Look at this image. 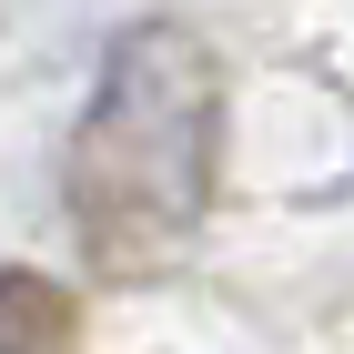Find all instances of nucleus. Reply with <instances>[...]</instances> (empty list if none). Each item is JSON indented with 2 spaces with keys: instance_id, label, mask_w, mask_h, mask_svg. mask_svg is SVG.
Here are the masks:
<instances>
[{
  "instance_id": "nucleus-1",
  "label": "nucleus",
  "mask_w": 354,
  "mask_h": 354,
  "mask_svg": "<svg viewBox=\"0 0 354 354\" xmlns=\"http://www.w3.org/2000/svg\"><path fill=\"white\" fill-rule=\"evenodd\" d=\"M213 162H223V61L203 51V30L192 21L122 30L82 132H71V183H61L82 253L111 283L162 273L203 233Z\"/></svg>"
},
{
  "instance_id": "nucleus-2",
  "label": "nucleus",
  "mask_w": 354,
  "mask_h": 354,
  "mask_svg": "<svg viewBox=\"0 0 354 354\" xmlns=\"http://www.w3.org/2000/svg\"><path fill=\"white\" fill-rule=\"evenodd\" d=\"M0 354H82V304L51 273H0Z\"/></svg>"
}]
</instances>
